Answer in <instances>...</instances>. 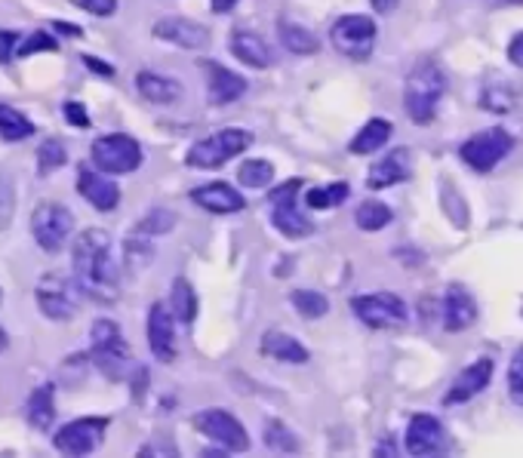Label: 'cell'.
Masks as SVG:
<instances>
[{
  "mask_svg": "<svg viewBox=\"0 0 523 458\" xmlns=\"http://www.w3.org/2000/svg\"><path fill=\"white\" fill-rule=\"evenodd\" d=\"M370 4L379 16H388V13H394V7L400 4V0H370Z\"/></svg>",
  "mask_w": 523,
  "mask_h": 458,
  "instance_id": "cell-48",
  "label": "cell"
},
{
  "mask_svg": "<svg viewBox=\"0 0 523 458\" xmlns=\"http://www.w3.org/2000/svg\"><path fill=\"white\" fill-rule=\"evenodd\" d=\"M53 28L59 34H68V37H80V34H84V31H80L77 25H71V22H53Z\"/></svg>",
  "mask_w": 523,
  "mask_h": 458,
  "instance_id": "cell-50",
  "label": "cell"
},
{
  "mask_svg": "<svg viewBox=\"0 0 523 458\" xmlns=\"http://www.w3.org/2000/svg\"><path fill=\"white\" fill-rule=\"evenodd\" d=\"M351 311L370 329H394L407 323V305L394 293H360L351 299Z\"/></svg>",
  "mask_w": 523,
  "mask_h": 458,
  "instance_id": "cell-12",
  "label": "cell"
},
{
  "mask_svg": "<svg viewBox=\"0 0 523 458\" xmlns=\"http://www.w3.org/2000/svg\"><path fill=\"white\" fill-rule=\"evenodd\" d=\"M40 50L53 53V50H56V40H53L47 31H31V34L25 37V44L16 50V56H34V53H40Z\"/></svg>",
  "mask_w": 523,
  "mask_h": 458,
  "instance_id": "cell-41",
  "label": "cell"
},
{
  "mask_svg": "<svg viewBox=\"0 0 523 458\" xmlns=\"http://www.w3.org/2000/svg\"><path fill=\"white\" fill-rule=\"evenodd\" d=\"M170 311L179 323H194L197 317V293L185 277H176L170 286Z\"/></svg>",
  "mask_w": 523,
  "mask_h": 458,
  "instance_id": "cell-29",
  "label": "cell"
},
{
  "mask_svg": "<svg viewBox=\"0 0 523 458\" xmlns=\"http://www.w3.org/2000/svg\"><path fill=\"white\" fill-rule=\"evenodd\" d=\"M25 415L31 428L37 431H47L56 419V400H53V385H40L37 391H31L28 397V406H25Z\"/></svg>",
  "mask_w": 523,
  "mask_h": 458,
  "instance_id": "cell-27",
  "label": "cell"
},
{
  "mask_svg": "<svg viewBox=\"0 0 523 458\" xmlns=\"http://www.w3.org/2000/svg\"><path fill=\"white\" fill-rule=\"evenodd\" d=\"M265 446L271 452H284V455H296L299 452V437L284 425V422H268L265 425Z\"/></svg>",
  "mask_w": 523,
  "mask_h": 458,
  "instance_id": "cell-36",
  "label": "cell"
},
{
  "mask_svg": "<svg viewBox=\"0 0 523 458\" xmlns=\"http://www.w3.org/2000/svg\"><path fill=\"white\" fill-rule=\"evenodd\" d=\"M351 194V185L348 182H333V185H324V188H311L305 194V203L311 210H336L342 206Z\"/></svg>",
  "mask_w": 523,
  "mask_h": 458,
  "instance_id": "cell-32",
  "label": "cell"
},
{
  "mask_svg": "<svg viewBox=\"0 0 523 458\" xmlns=\"http://www.w3.org/2000/svg\"><path fill=\"white\" fill-rule=\"evenodd\" d=\"M148 348L160 363L176 360V314L164 302H154L148 311Z\"/></svg>",
  "mask_w": 523,
  "mask_h": 458,
  "instance_id": "cell-15",
  "label": "cell"
},
{
  "mask_svg": "<svg viewBox=\"0 0 523 458\" xmlns=\"http://www.w3.org/2000/svg\"><path fill=\"white\" fill-rule=\"evenodd\" d=\"M62 114H65V120L71 123V127H77V130H87L90 127V114H87V108L80 105V102H65L62 105Z\"/></svg>",
  "mask_w": 523,
  "mask_h": 458,
  "instance_id": "cell-43",
  "label": "cell"
},
{
  "mask_svg": "<svg viewBox=\"0 0 523 458\" xmlns=\"http://www.w3.org/2000/svg\"><path fill=\"white\" fill-rule=\"evenodd\" d=\"M262 354L271 357V360H280V363H293V366L308 363V348L299 339L287 336V332H280V329H268L262 336Z\"/></svg>",
  "mask_w": 523,
  "mask_h": 458,
  "instance_id": "cell-25",
  "label": "cell"
},
{
  "mask_svg": "<svg viewBox=\"0 0 523 458\" xmlns=\"http://www.w3.org/2000/svg\"><path fill=\"white\" fill-rule=\"evenodd\" d=\"M28 136H34V123H31L22 111H16L13 105L0 102V139L22 142V139H28Z\"/></svg>",
  "mask_w": 523,
  "mask_h": 458,
  "instance_id": "cell-31",
  "label": "cell"
},
{
  "mask_svg": "<svg viewBox=\"0 0 523 458\" xmlns=\"http://www.w3.org/2000/svg\"><path fill=\"white\" fill-rule=\"evenodd\" d=\"M511 148H514V136L502 127H493V130L474 133L471 139H465L459 148V157L465 160V166H471L474 173L487 176L511 154Z\"/></svg>",
  "mask_w": 523,
  "mask_h": 458,
  "instance_id": "cell-8",
  "label": "cell"
},
{
  "mask_svg": "<svg viewBox=\"0 0 523 458\" xmlns=\"http://www.w3.org/2000/svg\"><path fill=\"white\" fill-rule=\"evenodd\" d=\"M65 163H68V151H65V142L62 139L40 142V148H37V173L40 176L56 173L59 166H65Z\"/></svg>",
  "mask_w": 523,
  "mask_h": 458,
  "instance_id": "cell-34",
  "label": "cell"
},
{
  "mask_svg": "<svg viewBox=\"0 0 523 458\" xmlns=\"http://www.w3.org/2000/svg\"><path fill=\"white\" fill-rule=\"evenodd\" d=\"M108 431V419H74L56 431L53 446L62 455H90L102 446Z\"/></svg>",
  "mask_w": 523,
  "mask_h": 458,
  "instance_id": "cell-13",
  "label": "cell"
},
{
  "mask_svg": "<svg viewBox=\"0 0 523 458\" xmlns=\"http://www.w3.org/2000/svg\"><path fill=\"white\" fill-rule=\"evenodd\" d=\"M505 4H523V0H505Z\"/></svg>",
  "mask_w": 523,
  "mask_h": 458,
  "instance_id": "cell-52",
  "label": "cell"
},
{
  "mask_svg": "<svg viewBox=\"0 0 523 458\" xmlns=\"http://www.w3.org/2000/svg\"><path fill=\"white\" fill-rule=\"evenodd\" d=\"M376 40H379V25L367 13H348L336 19L330 28V44L336 47V53L348 59H367L376 47Z\"/></svg>",
  "mask_w": 523,
  "mask_h": 458,
  "instance_id": "cell-6",
  "label": "cell"
},
{
  "mask_svg": "<svg viewBox=\"0 0 523 458\" xmlns=\"http://www.w3.org/2000/svg\"><path fill=\"white\" fill-rule=\"evenodd\" d=\"M480 102H484V108H487V111H511V105H514L511 93H505L502 87H499V90L487 87V90H484V96H480Z\"/></svg>",
  "mask_w": 523,
  "mask_h": 458,
  "instance_id": "cell-42",
  "label": "cell"
},
{
  "mask_svg": "<svg viewBox=\"0 0 523 458\" xmlns=\"http://www.w3.org/2000/svg\"><path fill=\"white\" fill-rule=\"evenodd\" d=\"M210 7H213V13H231L234 7H237V0H210Z\"/></svg>",
  "mask_w": 523,
  "mask_h": 458,
  "instance_id": "cell-49",
  "label": "cell"
},
{
  "mask_svg": "<svg viewBox=\"0 0 523 458\" xmlns=\"http://www.w3.org/2000/svg\"><path fill=\"white\" fill-rule=\"evenodd\" d=\"M13 216H16V185L4 166H0V231L13 225Z\"/></svg>",
  "mask_w": 523,
  "mask_h": 458,
  "instance_id": "cell-38",
  "label": "cell"
},
{
  "mask_svg": "<svg viewBox=\"0 0 523 458\" xmlns=\"http://www.w3.org/2000/svg\"><path fill=\"white\" fill-rule=\"evenodd\" d=\"M7 345H10V339H7V332H4V329H0V354H4V351H7Z\"/></svg>",
  "mask_w": 523,
  "mask_h": 458,
  "instance_id": "cell-51",
  "label": "cell"
},
{
  "mask_svg": "<svg viewBox=\"0 0 523 458\" xmlns=\"http://www.w3.org/2000/svg\"><path fill=\"white\" fill-rule=\"evenodd\" d=\"M508 394H511V403L523 409V348H517L508 363Z\"/></svg>",
  "mask_w": 523,
  "mask_h": 458,
  "instance_id": "cell-40",
  "label": "cell"
},
{
  "mask_svg": "<svg viewBox=\"0 0 523 458\" xmlns=\"http://www.w3.org/2000/svg\"><path fill=\"white\" fill-rule=\"evenodd\" d=\"M19 50V37L16 31H0V65H7Z\"/></svg>",
  "mask_w": 523,
  "mask_h": 458,
  "instance_id": "cell-45",
  "label": "cell"
},
{
  "mask_svg": "<svg viewBox=\"0 0 523 458\" xmlns=\"http://www.w3.org/2000/svg\"><path fill=\"white\" fill-rule=\"evenodd\" d=\"M477 320V302L471 296V289L462 283L447 286L444 293V329L447 332H465Z\"/></svg>",
  "mask_w": 523,
  "mask_h": 458,
  "instance_id": "cell-20",
  "label": "cell"
},
{
  "mask_svg": "<svg viewBox=\"0 0 523 458\" xmlns=\"http://www.w3.org/2000/svg\"><path fill=\"white\" fill-rule=\"evenodd\" d=\"M93 166L108 176H127L142 166V145L127 133H108L93 142Z\"/></svg>",
  "mask_w": 523,
  "mask_h": 458,
  "instance_id": "cell-7",
  "label": "cell"
},
{
  "mask_svg": "<svg viewBox=\"0 0 523 458\" xmlns=\"http://www.w3.org/2000/svg\"><path fill=\"white\" fill-rule=\"evenodd\" d=\"M74 7L87 10L93 16H111L117 13V0H74Z\"/></svg>",
  "mask_w": 523,
  "mask_h": 458,
  "instance_id": "cell-44",
  "label": "cell"
},
{
  "mask_svg": "<svg viewBox=\"0 0 523 458\" xmlns=\"http://www.w3.org/2000/svg\"><path fill=\"white\" fill-rule=\"evenodd\" d=\"M191 200L200 206V210H207L213 216H231V213H240L247 206L244 194L237 188L225 185V182H210V185H200L191 191Z\"/></svg>",
  "mask_w": 523,
  "mask_h": 458,
  "instance_id": "cell-19",
  "label": "cell"
},
{
  "mask_svg": "<svg viewBox=\"0 0 523 458\" xmlns=\"http://www.w3.org/2000/svg\"><path fill=\"white\" fill-rule=\"evenodd\" d=\"M228 47H231V56L237 62H244L247 68H271V62H274L271 47L256 31H247V28H234Z\"/></svg>",
  "mask_w": 523,
  "mask_h": 458,
  "instance_id": "cell-23",
  "label": "cell"
},
{
  "mask_svg": "<svg viewBox=\"0 0 523 458\" xmlns=\"http://www.w3.org/2000/svg\"><path fill=\"white\" fill-rule=\"evenodd\" d=\"M136 90L151 105H173V102L182 99V83L167 77V74H157V71H139L136 74Z\"/></svg>",
  "mask_w": 523,
  "mask_h": 458,
  "instance_id": "cell-24",
  "label": "cell"
},
{
  "mask_svg": "<svg viewBox=\"0 0 523 458\" xmlns=\"http://www.w3.org/2000/svg\"><path fill=\"white\" fill-rule=\"evenodd\" d=\"M413 173V160H410V151L407 148H394L388 157H382L379 163H373V170L367 176V188L370 191H382V188H391L397 182H407Z\"/></svg>",
  "mask_w": 523,
  "mask_h": 458,
  "instance_id": "cell-22",
  "label": "cell"
},
{
  "mask_svg": "<svg viewBox=\"0 0 523 458\" xmlns=\"http://www.w3.org/2000/svg\"><path fill=\"white\" fill-rule=\"evenodd\" d=\"M391 219H394L391 206H385L382 200H364L354 213V225L360 231H382L391 225Z\"/></svg>",
  "mask_w": 523,
  "mask_h": 458,
  "instance_id": "cell-30",
  "label": "cell"
},
{
  "mask_svg": "<svg viewBox=\"0 0 523 458\" xmlns=\"http://www.w3.org/2000/svg\"><path fill=\"white\" fill-rule=\"evenodd\" d=\"M290 305L305 320H317V317L330 314V299L324 293H314V289H296V293H290Z\"/></svg>",
  "mask_w": 523,
  "mask_h": 458,
  "instance_id": "cell-33",
  "label": "cell"
},
{
  "mask_svg": "<svg viewBox=\"0 0 523 458\" xmlns=\"http://www.w3.org/2000/svg\"><path fill=\"white\" fill-rule=\"evenodd\" d=\"M388 139H391V120H385V117H373V120H367L364 127H360V133L354 136V142H351V154H357V157L373 154V151L385 148Z\"/></svg>",
  "mask_w": 523,
  "mask_h": 458,
  "instance_id": "cell-26",
  "label": "cell"
},
{
  "mask_svg": "<svg viewBox=\"0 0 523 458\" xmlns=\"http://www.w3.org/2000/svg\"><path fill=\"white\" fill-rule=\"evenodd\" d=\"M299 188H302V179H290V182H284V185H277L274 191H271V225L284 234V237H290V240H302V237H308V234H314V225H311V219H305L302 213H299V206H296V194H299Z\"/></svg>",
  "mask_w": 523,
  "mask_h": 458,
  "instance_id": "cell-10",
  "label": "cell"
},
{
  "mask_svg": "<svg viewBox=\"0 0 523 458\" xmlns=\"http://www.w3.org/2000/svg\"><path fill=\"white\" fill-rule=\"evenodd\" d=\"M71 268L80 293L99 305H114L120 293L117 265L111 259V237L99 228H87L74 237Z\"/></svg>",
  "mask_w": 523,
  "mask_h": 458,
  "instance_id": "cell-1",
  "label": "cell"
},
{
  "mask_svg": "<svg viewBox=\"0 0 523 458\" xmlns=\"http://www.w3.org/2000/svg\"><path fill=\"white\" fill-rule=\"evenodd\" d=\"M280 44L296 56H314L320 50V40L305 25L290 22V19H280Z\"/></svg>",
  "mask_w": 523,
  "mask_h": 458,
  "instance_id": "cell-28",
  "label": "cell"
},
{
  "mask_svg": "<svg viewBox=\"0 0 523 458\" xmlns=\"http://www.w3.org/2000/svg\"><path fill=\"white\" fill-rule=\"evenodd\" d=\"M404 446H407V452L416 455V458L444 455V452H447V431H444V425H440L437 415L419 412V415H413L410 425H407Z\"/></svg>",
  "mask_w": 523,
  "mask_h": 458,
  "instance_id": "cell-14",
  "label": "cell"
},
{
  "mask_svg": "<svg viewBox=\"0 0 523 458\" xmlns=\"http://www.w3.org/2000/svg\"><path fill=\"white\" fill-rule=\"evenodd\" d=\"M154 37L176 44L182 50H207L210 47V31L204 25H197L182 16H167L154 22Z\"/></svg>",
  "mask_w": 523,
  "mask_h": 458,
  "instance_id": "cell-17",
  "label": "cell"
},
{
  "mask_svg": "<svg viewBox=\"0 0 523 458\" xmlns=\"http://www.w3.org/2000/svg\"><path fill=\"white\" fill-rule=\"evenodd\" d=\"M74 231V216L71 210H65L62 203H53V200H44L34 206L31 213V234L37 240V246L44 249V253H59L65 246V240L71 237Z\"/></svg>",
  "mask_w": 523,
  "mask_h": 458,
  "instance_id": "cell-9",
  "label": "cell"
},
{
  "mask_svg": "<svg viewBox=\"0 0 523 458\" xmlns=\"http://www.w3.org/2000/svg\"><path fill=\"white\" fill-rule=\"evenodd\" d=\"M508 62L514 68H523V31L511 37V44H508Z\"/></svg>",
  "mask_w": 523,
  "mask_h": 458,
  "instance_id": "cell-46",
  "label": "cell"
},
{
  "mask_svg": "<svg viewBox=\"0 0 523 458\" xmlns=\"http://www.w3.org/2000/svg\"><path fill=\"white\" fill-rule=\"evenodd\" d=\"M77 191L80 197H84L93 210L99 213H111L117 210V203H120V188L114 179H108V173L102 170H90V166H80V173H77Z\"/></svg>",
  "mask_w": 523,
  "mask_h": 458,
  "instance_id": "cell-16",
  "label": "cell"
},
{
  "mask_svg": "<svg viewBox=\"0 0 523 458\" xmlns=\"http://www.w3.org/2000/svg\"><path fill=\"white\" fill-rule=\"evenodd\" d=\"M90 360L105 379H124L127 363H130V345L124 339V332L114 320H96L90 329Z\"/></svg>",
  "mask_w": 523,
  "mask_h": 458,
  "instance_id": "cell-3",
  "label": "cell"
},
{
  "mask_svg": "<svg viewBox=\"0 0 523 458\" xmlns=\"http://www.w3.org/2000/svg\"><path fill=\"white\" fill-rule=\"evenodd\" d=\"M173 225H176V213H170V210H151L148 216H142L139 222H136V234H167V231H173Z\"/></svg>",
  "mask_w": 523,
  "mask_h": 458,
  "instance_id": "cell-39",
  "label": "cell"
},
{
  "mask_svg": "<svg viewBox=\"0 0 523 458\" xmlns=\"http://www.w3.org/2000/svg\"><path fill=\"white\" fill-rule=\"evenodd\" d=\"M447 93V71L440 68L437 59H419L404 83V108L410 114V120L416 123H431L437 114V105Z\"/></svg>",
  "mask_w": 523,
  "mask_h": 458,
  "instance_id": "cell-2",
  "label": "cell"
},
{
  "mask_svg": "<svg viewBox=\"0 0 523 458\" xmlns=\"http://www.w3.org/2000/svg\"><path fill=\"white\" fill-rule=\"evenodd\" d=\"M0 302H4V289H0Z\"/></svg>",
  "mask_w": 523,
  "mask_h": 458,
  "instance_id": "cell-53",
  "label": "cell"
},
{
  "mask_svg": "<svg viewBox=\"0 0 523 458\" xmlns=\"http://www.w3.org/2000/svg\"><path fill=\"white\" fill-rule=\"evenodd\" d=\"M237 182L244 188H265L274 182V163L271 160H247L244 166L237 170Z\"/></svg>",
  "mask_w": 523,
  "mask_h": 458,
  "instance_id": "cell-35",
  "label": "cell"
},
{
  "mask_svg": "<svg viewBox=\"0 0 523 458\" xmlns=\"http://www.w3.org/2000/svg\"><path fill=\"white\" fill-rule=\"evenodd\" d=\"M490 379H493V360H490V357L474 360L471 366H465V369L459 372L456 382L450 385V391L444 394V406H459V403L477 397L480 391H484V388L490 385Z\"/></svg>",
  "mask_w": 523,
  "mask_h": 458,
  "instance_id": "cell-18",
  "label": "cell"
},
{
  "mask_svg": "<svg viewBox=\"0 0 523 458\" xmlns=\"http://www.w3.org/2000/svg\"><path fill=\"white\" fill-rule=\"evenodd\" d=\"M84 65L87 68H93L96 74H102V77H114V68L111 65H105V62H99V59H93V56H84Z\"/></svg>",
  "mask_w": 523,
  "mask_h": 458,
  "instance_id": "cell-47",
  "label": "cell"
},
{
  "mask_svg": "<svg viewBox=\"0 0 523 458\" xmlns=\"http://www.w3.org/2000/svg\"><path fill=\"white\" fill-rule=\"evenodd\" d=\"M200 68H204V74H207V93H210L213 105H231L247 93V80L234 71H228L225 65L200 62Z\"/></svg>",
  "mask_w": 523,
  "mask_h": 458,
  "instance_id": "cell-21",
  "label": "cell"
},
{
  "mask_svg": "<svg viewBox=\"0 0 523 458\" xmlns=\"http://www.w3.org/2000/svg\"><path fill=\"white\" fill-rule=\"evenodd\" d=\"M194 428L207 440L219 443L225 452H247L250 449V434L237 422V415L228 409H204L194 415Z\"/></svg>",
  "mask_w": 523,
  "mask_h": 458,
  "instance_id": "cell-11",
  "label": "cell"
},
{
  "mask_svg": "<svg viewBox=\"0 0 523 458\" xmlns=\"http://www.w3.org/2000/svg\"><path fill=\"white\" fill-rule=\"evenodd\" d=\"M154 259V246L145 240V234H133L127 243H124V262H127V271H142L148 262Z\"/></svg>",
  "mask_w": 523,
  "mask_h": 458,
  "instance_id": "cell-37",
  "label": "cell"
},
{
  "mask_svg": "<svg viewBox=\"0 0 523 458\" xmlns=\"http://www.w3.org/2000/svg\"><path fill=\"white\" fill-rule=\"evenodd\" d=\"M250 145H253L250 130L228 127V130H219L207 139L194 142L191 151L185 154V163L191 166V170H219V166H225L237 154H244Z\"/></svg>",
  "mask_w": 523,
  "mask_h": 458,
  "instance_id": "cell-4",
  "label": "cell"
},
{
  "mask_svg": "<svg viewBox=\"0 0 523 458\" xmlns=\"http://www.w3.org/2000/svg\"><path fill=\"white\" fill-rule=\"evenodd\" d=\"M80 286L74 280H68L65 274L59 271H50L37 280V289H34V299H37V308L44 317L56 320V323H65L71 317H77L80 311Z\"/></svg>",
  "mask_w": 523,
  "mask_h": 458,
  "instance_id": "cell-5",
  "label": "cell"
}]
</instances>
